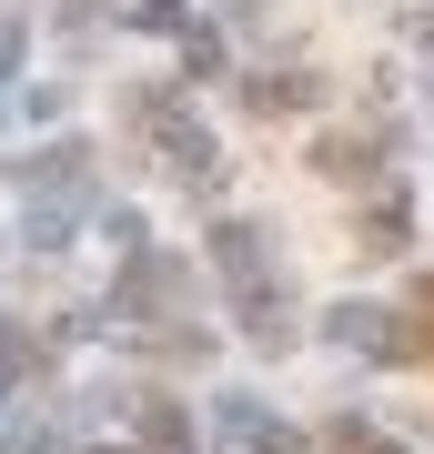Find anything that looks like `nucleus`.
Wrapping results in <instances>:
<instances>
[{"mask_svg": "<svg viewBox=\"0 0 434 454\" xmlns=\"http://www.w3.org/2000/svg\"><path fill=\"white\" fill-rule=\"evenodd\" d=\"M142 131L162 142V172H172V182H193V192H212V182H223V152H212V131L182 112L172 91H142Z\"/></svg>", "mask_w": 434, "mask_h": 454, "instance_id": "nucleus-1", "label": "nucleus"}, {"mask_svg": "<svg viewBox=\"0 0 434 454\" xmlns=\"http://www.w3.org/2000/svg\"><path fill=\"white\" fill-rule=\"evenodd\" d=\"M212 262H223V283L242 293V303L263 293V232L253 223H223V232H212Z\"/></svg>", "mask_w": 434, "mask_h": 454, "instance_id": "nucleus-2", "label": "nucleus"}, {"mask_svg": "<svg viewBox=\"0 0 434 454\" xmlns=\"http://www.w3.org/2000/svg\"><path fill=\"white\" fill-rule=\"evenodd\" d=\"M313 91L323 82H304V71H263V82H242V101H253L263 121H273V112H313Z\"/></svg>", "mask_w": 434, "mask_h": 454, "instance_id": "nucleus-3", "label": "nucleus"}, {"mask_svg": "<svg viewBox=\"0 0 434 454\" xmlns=\"http://www.w3.org/2000/svg\"><path fill=\"white\" fill-rule=\"evenodd\" d=\"M313 172H334V182H364V172H374V142H354V131H334V142L313 152Z\"/></svg>", "mask_w": 434, "mask_h": 454, "instance_id": "nucleus-4", "label": "nucleus"}, {"mask_svg": "<svg viewBox=\"0 0 434 454\" xmlns=\"http://www.w3.org/2000/svg\"><path fill=\"white\" fill-rule=\"evenodd\" d=\"M142 444H152V454H193V424H182V404H142Z\"/></svg>", "mask_w": 434, "mask_h": 454, "instance_id": "nucleus-5", "label": "nucleus"}, {"mask_svg": "<svg viewBox=\"0 0 434 454\" xmlns=\"http://www.w3.org/2000/svg\"><path fill=\"white\" fill-rule=\"evenodd\" d=\"M364 253H404V202H384V212L364 223Z\"/></svg>", "mask_w": 434, "mask_h": 454, "instance_id": "nucleus-6", "label": "nucleus"}, {"mask_svg": "<svg viewBox=\"0 0 434 454\" xmlns=\"http://www.w3.org/2000/svg\"><path fill=\"white\" fill-rule=\"evenodd\" d=\"M142 20L152 31H182V0H142Z\"/></svg>", "mask_w": 434, "mask_h": 454, "instance_id": "nucleus-7", "label": "nucleus"}, {"mask_svg": "<svg viewBox=\"0 0 434 454\" xmlns=\"http://www.w3.org/2000/svg\"><path fill=\"white\" fill-rule=\"evenodd\" d=\"M343 454H394L384 434H364V424H343Z\"/></svg>", "mask_w": 434, "mask_h": 454, "instance_id": "nucleus-8", "label": "nucleus"}, {"mask_svg": "<svg viewBox=\"0 0 434 454\" xmlns=\"http://www.w3.org/2000/svg\"><path fill=\"white\" fill-rule=\"evenodd\" d=\"M11 373H20V333L0 324V384H11Z\"/></svg>", "mask_w": 434, "mask_h": 454, "instance_id": "nucleus-9", "label": "nucleus"}, {"mask_svg": "<svg viewBox=\"0 0 434 454\" xmlns=\"http://www.w3.org/2000/svg\"><path fill=\"white\" fill-rule=\"evenodd\" d=\"M253 454H304V434H253Z\"/></svg>", "mask_w": 434, "mask_h": 454, "instance_id": "nucleus-10", "label": "nucleus"}, {"mask_svg": "<svg viewBox=\"0 0 434 454\" xmlns=\"http://www.w3.org/2000/svg\"><path fill=\"white\" fill-rule=\"evenodd\" d=\"M11 51H20V20H0V71H11Z\"/></svg>", "mask_w": 434, "mask_h": 454, "instance_id": "nucleus-11", "label": "nucleus"}, {"mask_svg": "<svg viewBox=\"0 0 434 454\" xmlns=\"http://www.w3.org/2000/svg\"><path fill=\"white\" fill-rule=\"evenodd\" d=\"M91 454H122V444H91Z\"/></svg>", "mask_w": 434, "mask_h": 454, "instance_id": "nucleus-12", "label": "nucleus"}]
</instances>
